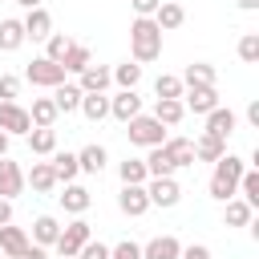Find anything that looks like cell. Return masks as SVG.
I'll return each instance as SVG.
<instances>
[{
	"label": "cell",
	"mask_w": 259,
	"mask_h": 259,
	"mask_svg": "<svg viewBox=\"0 0 259 259\" xmlns=\"http://www.w3.org/2000/svg\"><path fill=\"white\" fill-rule=\"evenodd\" d=\"M227 154V142L214 138V134H198L194 138V162H219Z\"/></svg>",
	"instance_id": "cb8c5ba5"
},
{
	"label": "cell",
	"mask_w": 259,
	"mask_h": 259,
	"mask_svg": "<svg viewBox=\"0 0 259 259\" xmlns=\"http://www.w3.org/2000/svg\"><path fill=\"white\" fill-rule=\"evenodd\" d=\"M24 186H32V194H53L57 190V174L49 162H32V170L24 174Z\"/></svg>",
	"instance_id": "9a60e30c"
},
{
	"label": "cell",
	"mask_w": 259,
	"mask_h": 259,
	"mask_svg": "<svg viewBox=\"0 0 259 259\" xmlns=\"http://www.w3.org/2000/svg\"><path fill=\"white\" fill-rule=\"evenodd\" d=\"M235 4H239L243 12H255V8H259V0H235Z\"/></svg>",
	"instance_id": "681fc988"
},
{
	"label": "cell",
	"mask_w": 259,
	"mask_h": 259,
	"mask_svg": "<svg viewBox=\"0 0 259 259\" xmlns=\"http://www.w3.org/2000/svg\"><path fill=\"white\" fill-rule=\"evenodd\" d=\"M77 259H109V247H105L101 239H89V243L77 251Z\"/></svg>",
	"instance_id": "b9f144b4"
},
{
	"label": "cell",
	"mask_w": 259,
	"mask_h": 259,
	"mask_svg": "<svg viewBox=\"0 0 259 259\" xmlns=\"http://www.w3.org/2000/svg\"><path fill=\"white\" fill-rule=\"evenodd\" d=\"M223 206H227V210H223V223H227V227H247V223L255 219V210H251L243 198H231V202H223Z\"/></svg>",
	"instance_id": "d590c367"
},
{
	"label": "cell",
	"mask_w": 259,
	"mask_h": 259,
	"mask_svg": "<svg viewBox=\"0 0 259 259\" xmlns=\"http://www.w3.org/2000/svg\"><path fill=\"white\" fill-rule=\"evenodd\" d=\"M105 162H109V154H105V146H97V142H89L85 150H77V166H81V174H101Z\"/></svg>",
	"instance_id": "d4e9b609"
},
{
	"label": "cell",
	"mask_w": 259,
	"mask_h": 259,
	"mask_svg": "<svg viewBox=\"0 0 259 259\" xmlns=\"http://www.w3.org/2000/svg\"><path fill=\"white\" fill-rule=\"evenodd\" d=\"M69 45H73V40H69V36H65V32H53V36H49V40H45V57H49V61H57V65H61V57H65V53H69Z\"/></svg>",
	"instance_id": "f35d334b"
},
{
	"label": "cell",
	"mask_w": 259,
	"mask_h": 259,
	"mask_svg": "<svg viewBox=\"0 0 259 259\" xmlns=\"http://www.w3.org/2000/svg\"><path fill=\"white\" fill-rule=\"evenodd\" d=\"M81 81H77V89L81 93H105L109 85H113V77H109V69L105 65H89L85 73H77Z\"/></svg>",
	"instance_id": "ac0fdd59"
},
{
	"label": "cell",
	"mask_w": 259,
	"mask_h": 259,
	"mask_svg": "<svg viewBox=\"0 0 259 259\" xmlns=\"http://www.w3.org/2000/svg\"><path fill=\"white\" fill-rule=\"evenodd\" d=\"M89 239H93L89 223H85V219H73V223H65V227H61V235H57V243H53V247H57V255H61V259H77V251H81Z\"/></svg>",
	"instance_id": "277c9868"
},
{
	"label": "cell",
	"mask_w": 259,
	"mask_h": 259,
	"mask_svg": "<svg viewBox=\"0 0 259 259\" xmlns=\"http://www.w3.org/2000/svg\"><path fill=\"white\" fill-rule=\"evenodd\" d=\"M20 24H24V40H49V36H53V16L45 12V4L32 8Z\"/></svg>",
	"instance_id": "7c38bea8"
},
{
	"label": "cell",
	"mask_w": 259,
	"mask_h": 259,
	"mask_svg": "<svg viewBox=\"0 0 259 259\" xmlns=\"http://www.w3.org/2000/svg\"><path fill=\"white\" fill-rule=\"evenodd\" d=\"M142 113V97H138V89H117L113 97H109V117L113 121H130V117H138Z\"/></svg>",
	"instance_id": "9c48e42d"
},
{
	"label": "cell",
	"mask_w": 259,
	"mask_h": 259,
	"mask_svg": "<svg viewBox=\"0 0 259 259\" xmlns=\"http://www.w3.org/2000/svg\"><path fill=\"white\" fill-rule=\"evenodd\" d=\"M117 174H121V186H146V182H150V170H146L142 158H125V162L117 166Z\"/></svg>",
	"instance_id": "1f68e13d"
},
{
	"label": "cell",
	"mask_w": 259,
	"mask_h": 259,
	"mask_svg": "<svg viewBox=\"0 0 259 259\" xmlns=\"http://www.w3.org/2000/svg\"><path fill=\"white\" fill-rule=\"evenodd\" d=\"M182 109L206 117L210 109H219V89L214 85H190V89H182Z\"/></svg>",
	"instance_id": "ba28073f"
},
{
	"label": "cell",
	"mask_w": 259,
	"mask_h": 259,
	"mask_svg": "<svg viewBox=\"0 0 259 259\" xmlns=\"http://www.w3.org/2000/svg\"><path fill=\"white\" fill-rule=\"evenodd\" d=\"M12 4H20V8H28V12H32V8H40V0H12Z\"/></svg>",
	"instance_id": "f907efd6"
},
{
	"label": "cell",
	"mask_w": 259,
	"mask_h": 259,
	"mask_svg": "<svg viewBox=\"0 0 259 259\" xmlns=\"http://www.w3.org/2000/svg\"><path fill=\"white\" fill-rule=\"evenodd\" d=\"M239 198H243L251 210L259 206V170H255V166L243 170V178H239Z\"/></svg>",
	"instance_id": "e575fe53"
},
{
	"label": "cell",
	"mask_w": 259,
	"mask_h": 259,
	"mask_svg": "<svg viewBox=\"0 0 259 259\" xmlns=\"http://www.w3.org/2000/svg\"><path fill=\"white\" fill-rule=\"evenodd\" d=\"M146 170H150V178H174V162L166 158V150L162 146H154V150H146Z\"/></svg>",
	"instance_id": "4dcf8cb0"
},
{
	"label": "cell",
	"mask_w": 259,
	"mask_h": 259,
	"mask_svg": "<svg viewBox=\"0 0 259 259\" xmlns=\"http://www.w3.org/2000/svg\"><path fill=\"white\" fill-rule=\"evenodd\" d=\"M57 259H61V255H57Z\"/></svg>",
	"instance_id": "db71d44e"
},
{
	"label": "cell",
	"mask_w": 259,
	"mask_h": 259,
	"mask_svg": "<svg viewBox=\"0 0 259 259\" xmlns=\"http://www.w3.org/2000/svg\"><path fill=\"white\" fill-rule=\"evenodd\" d=\"M49 158H53L49 166H53V174H57V186H65V182H73V178L81 174V166H77V154H69V150H53Z\"/></svg>",
	"instance_id": "44dd1931"
},
{
	"label": "cell",
	"mask_w": 259,
	"mask_h": 259,
	"mask_svg": "<svg viewBox=\"0 0 259 259\" xmlns=\"http://www.w3.org/2000/svg\"><path fill=\"white\" fill-rule=\"evenodd\" d=\"M117 210L130 214V219H142L150 210V198H146V186H121L117 194Z\"/></svg>",
	"instance_id": "8fae6325"
},
{
	"label": "cell",
	"mask_w": 259,
	"mask_h": 259,
	"mask_svg": "<svg viewBox=\"0 0 259 259\" xmlns=\"http://www.w3.org/2000/svg\"><path fill=\"white\" fill-rule=\"evenodd\" d=\"M20 190H24V170H20V162H12V158L4 154V158H0V198L12 202Z\"/></svg>",
	"instance_id": "30bf717a"
},
{
	"label": "cell",
	"mask_w": 259,
	"mask_h": 259,
	"mask_svg": "<svg viewBox=\"0 0 259 259\" xmlns=\"http://www.w3.org/2000/svg\"><path fill=\"white\" fill-rule=\"evenodd\" d=\"M4 223H12V202H8V198H0V227H4Z\"/></svg>",
	"instance_id": "c3c4849f"
},
{
	"label": "cell",
	"mask_w": 259,
	"mask_h": 259,
	"mask_svg": "<svg viewBox=\"0 0 259 259\" xmlns=\"http://www.w3.org/2000/svg\"><path fill=\"white\" fill-rule=\"evenodd\" d=\"M182 20H186V12H182V4H178V0H162V4H158V12H154V24H158L162 32L182 28Z\"/></svg>",
	"instance_id": "7402d4cb"
},
{
	"label": "cell",
	"mask_w": 259,
	"mask_h": 259,
	"mask_svg": "<svg viewBox=\"0 0 259 259\" xmlns=\"http://www.w3.org/2000/svg\"><path fill=\"white\" fill-rule=\"evenodd\" d=\"M243 170H247V162H243L239 154H223V158L214 162L210 182H206L210 198H214V202H231V198H239V178H243Z\"/></svg>",
	"instance_id": "6da1fadb"
},
{
	"label": "cell",
	"mask_w": 259,
	"mask_h": 259,
	"mask_svg": "<svg viewBox=\"0 0 259 259\" xmlns=\"http://www.w3.org/2000/svg\"><path fill=\"white\" fill-rule=\"evenodd\" d=\"M162 150H166V158L174 162V170L194 166V142H190V138H166V142H162Z\"/></svg>",
	"instance_id": "ffe728a7"
},
{
	"label": "cell",
	"mask_w": 259,
	"mask_h": 259,
	"mask_svg": "<svg viewBox=\"0 0 259 259\" xmlns=\"http://www.w3.org/2000/svg\"><path fill=\"white\" fill-rule=\"evenodd\" d=\"M57 198H61V206H65L69 214H77V219H81V214L89 210V202H93V194H89L81 182H65V194H57Z\"/></svg>",
	"instance_id": "2e32d148"
},
{
	"label": "cell",
	"mask_w": 259,
	"mask_h": 259,
	"mask_svg": "<svg viewBox=\"0 0 259 259\" xmlns=\"http://www.w3.org/2000/svg\"><path fill=\"white\" fill-rule=\"evenodd\" d=\"M20 259H49V247H36V243H28V247L20 251Z\"/></svg>",
	"instance_id": "bcb514c9"
},
{
	"label": "cell",
	"mask_w": 259,
	"mask_h": 259,
	"mask_svg": "<svg viewBox=\"0 0 259 259\" xmlns=\"http://www.w3.org/2000/svg\"><path fill=\"white\" fill-rule=\"evenodd\" d=\"M109 259H142V243H134V239H121L117 247H109Z\"/></svg>",
	"instance_id": "60d3db41"
},
{
	"label": "cell",
	"mask_w": 259,
	"mask_h": 259,
	"mask_svg": "<svg viewBox=\"0 0 259 259\" xmlns=\"http://www.w3.org/2000/svg\"><path fill=\"white\" fill-rule=\"evenodd\" d=\"M247 121L259 130V101H247Z\"/></svg>",
	"instance_id": "7dc6e473"
},
{
	"label": "cell",
	"mask_w": 259,
	"mask_h": 259,
	"mask_svg": "<svg viewBox=\"0 0 259 259\" xmlns=\"http://www.w3.org/2000/svg\"><path fill=\"white\" fill-rule=\"evenodd\" d=\"M0 130L8 138H28L32 121H28V109L20 101H0Z\"/></svg>",
	"instance_id": "8992f818"
},
{
	"label": "cell",
	"mask_w": 259,
	"mask_h": 259,
	"mask_svg": "<svg viewBox=\"0 0 259 259\" xmlns=\"http://www.w3.org/2000/svg\"><path fill=\"white\" fill-rule=\"evenodd\" d=\"M178 255H182V243L174 235H154L142 247V259H178Z\"/></svg>",
	"instance_id": "e0dca14e"
},
{
	"label": "cell",
	"mask_w": 259,
	"mask_h": 259,
	"mask_svg": "<svg viewBox=\"0 0 259 259\" xmlns=\"http://www.w3.org/2000/svg\"><path fill=\"white\" fill-rule=\"evenodd\" d=\"M57 117H61V113H57L53 97H32V109H28L32 130H53V121H57Z\"/></svg>",
	"instance_id": "603a6c76"
},
{
	"label": "cell",
	"mask_w": 259,
	"mask_h": 259,
	"mask_svg": "<svg viewBox=\"0 0 259 259\" xmlns=\"http://www.w3.org/2000/svg\"><path fill=\"white\" fill-rule=\"evenodd\" d=\"M130 53L138 65H150L162 57V28L154 24V16H134L130 24Z\"/></svg>",
	"instance_id": "7a4b0ae2"
},
{
	"label": "cell",
	"mask_w": 259,
	"mask_h": 259,
	"mask_svg": "<svg viewBox=\"0 0 259 259\" xmlns=\"http://www.w3.org/2000/svg\"><path fill=\"white\" fill-rule=\"evenodd\" d=\"M89 65H93V53H89V45H77V40H73L69 53L61 57V69H65V73H85Z\"/></svg>",
	"instance_id": "4316f807"
},
{
	"label": "cell",
	"mask_w": 259,
	"mask_h": 259,
	"mask_svg": "<svg viewBox=\"0 0 259 259\" xmlns=\"http://www.w3.org/2000/svg\"><path fill=\"white\" fill-rule=\"evenodd\" d=\"M178 259H210V247L206 243H190V247H182Z\"/></svg>",
	"instance_id": "ee69618b"
},
{
	"label": "cell",
	"mask_w": 259,
	"mask_h": 259,
	"mask_svg": "<svg viewBox=\"0 0 259 259\" xmlns=\"http://www.w3.org/2000/svg\"><path fill=\"white\" fill-rule=\"evenodd\" d=\"M24 247H28V231L4 223V227H0V255H4V259H20Z\"/></svg>",
	"instance_id": "4fadbf2b"
},
{
	"label": "cell",
	"mask_w": 259,
	"mask_h": 259,
	"mask_svg": "<svg viewBox=\"0 0 259 259\" xmlns=\"http://www.w3.org/2000/svg\"><path fill=\"white\" fill-rule=\"evenodd\" d=\"M235 125H239L235 109H223V105H219V109H210V113H206V130H202V134H214V138H223V142H227V138L235 134Z\"/></svg>",
	"instance_id": "5bb4252c"
},
{
	"label": "cell",
	"mask_w": 259,
	"mask_h": 259,
	"mask_svg": "<svg viewBox=\"0 0 259 259\" xmlns=\"http://www.w3.org/2000/svg\"><path fill=\"white\" fill-rule=\"evenodd\" d=\"M65 77H69V73H65L57 61H49V57H32V61H28V69H24V81H28V85H36V89H57Z\"/></svg>",
	"instance_id": "5b68a950"
},
{
	"label": "cell",
	"mask_w": 259,
	"mask_h": 259,
	"mask_svg": "<svg viewBox=\"0 0 259 259\" xmlns=\"http://www.w3.org/2000/svg\"><path fill=\"white\" fill-rule=\"evenodd\" d=\"M8 142H12V138H8V134H4V130H0V158H4V154H8Z\"/></svg>",
	"instance_id": "816d5d0a"
},
{
	"label": "cell",
	"mask_w": 259,
	"mask_h": 259,
	"mask_svg": "<svg viewBox=\"0 0 259 259\" xmlns=\"http://www.w3.org/2000/svg\"><path fill=\"white\" fill-rule=\"evenodd\" d=\"M190 85H214V65H206V61L186 65V73H182V89H190Z\"/></svg>",
	"instance_id": "d6a6232c"
},
{
	"label": "cell",
	"mask_w": 259,
	"mask_h": 259,
	"mask_svg": "<svg viewBox=\"0 0 259 259\" xmlns=\"http://www.w3.org/2000/svg\"><path fill=\"white\" fill-rule=\"evenodd\" d=\"M57 235H61V223H57L53 214H40V219H32V235H28V243H36V247H53Z\"/></svg>",
	"instance_id": "484cf974"
},
{
	"label": "cell",
	"mask_w": 259,
	"mask_h": 259,
	"mask_svg": "<svg viewBox=\"0 0 259 259\" xmlns=\"http://www.w3.org/2000/svg\"><path fill=\"white\" fill-rule=\"evenodd\" d=\"M239 61H247V65L259 61V32H243L239 36Z\"/></svg>",
	"instance_id": "ab89813d"
},
{
	"label": "cell",
	"mask_w": 259,
	"mask_h": 259,
	"mask_svg": "<svg viewBox=\"0 0 259 259\" xmlns=\"http://www.w3.org/2000/svg\"><path fill=\"white\" fill-rule=\"evenodd\" d=\"M154 117L170 130V125H178L186 117V109H182V101H154Z\"/></svg>",
	"instance_id": "74e56055"
},
{
	"label": "cell",
	"mask_w": 259,
	"mask_h": 259,
	"mask_svg": "<svg viewBox=\"0 0 259 259\" xmlns=\"http://www.w3.org/2000/svg\"><path fill=\"white\" fill-rule=\"evenodd\" d=\"M16 93H20V77L4 73V77H0V101H16Z\"/></svg>",
	"instance_id": "7bdbcfd3"
},
{
	"label": "cell",
	"mask_w": 259,
	"mask_h": 259,
	"mask_svg": "<svg viewBox=\"0 0 259 259\" xmlns=\"http://www.w3.org/2000/svg\"><path fill=\"white\" fill-rule=\"evenodd\" d=\"M125 138H130V146L154 150V146H162L170 134H166V125H162L154 113H138V117H130V121H125Z\"/></svg>",
	"instance_id": "3957f363"
},
{
	"label": "cell",
	"mask_w": 259,
	"mask_h": 259,
	"mask_svg": "<svg viewBox=\"0 0 259 259\" xmlns=\"http://www.w3.org/2000/svg\"><path fill=\"white\" fill-rule=\"evenodd\" d=\"M81 113L97 125V121H105L109 117V97L105 93H81Z\"/></svg>",
	"instance_id": "f546056e"
},
{
	"label": "cell",
	"mask_w": 259,
	"mask_h": 259,
	"mask_svg": "<svg viewBox=\"0 0 259 259\" xmlns=\"http://www.w3.org/2000/svg\"><path fill=\"white\" fill-rule=\"evenodd\" d=\"M28 150L36 158H49L57 150V130H28Z\"/></svg>",
	"instance_id": "836d02e7"
},
{
	"label": "cell",
	"mask_w": 259,
	"mask_h": 259,
	"mask_svg": "<svg viewBox=\"0 0 259 259\" xmlns=\"http://www.w3.org/2000/svg\"><path fill=\"white\" fill-rule=\"evenodd\" d=\"M109 77H113L117 89H138V81H142V65H138V61H121V65L109 69Z\"/></svg>",
	"instance_id": "f1b7e54d"
},
{
	"label": "cell",
	"mask_w": 259,
	"mask_h": 259,
	"mask_svg": "<svg viewBox=\"0 0 259 259\" xmlns=\"http://www.w3.org/2000/svg\"><path fill=\"white\" fill-rule=\"evenodd\" d=\"M146 198H150V206L170 210V206H178L182 186H178V178H150V182H146Z\"/></svg>",
	"instance_id": "52a82bcc"
},
{
	"label": "cell",
	"mask_w": 259,
	"mask_h": 259,
	"mask_svg": "<svg viewBox=\"0 0 259 259\" xmlns=\"http://www.w3.org/2000/svg\"><path fill=\"white\" fill-rule=\"evenodd\" d=\"M154 93H158V101H182V77L162 73V77L154 81Z\"/></svg>",
	"instance_id": "8d00e7d4"
},
{
	"label": "cell",
	"mask_w": 259,
	"mask_h": 259,
	"mask_svg": "<svg viewBox=\"0 0 259 259\" xmlns=\"http://www.w3.org/2000/svg\"><path fill=\"white\" fill-rule=\"evenodd\" d=\"M20 45H24V24L16 16L0 20V53H16Z\"/></svg>",
	"instance_id": "83f0119b"
},
{
	"label": "cell",
	"mask_w": 259,
	"mask_h": 259,
	"mask_svg": "<svg viewBox=\"0 0 259 259\" xmlns=\"http://www.w3.org/2000/svg\"><path fill=\"white\" fill-rule=\"evenodd\" d=\"M0 259H4V255H0Z\"/></svg>",
	"instance_id": "f5cc1de1"
},
{
	"label": "cell",
	"mask_w": 259,
	"mask_h": 259,
	"mask_svg": "<svg viewBox=\"0 0 259 259\" xmlns=\"http://www.w3.org/2000/svg\"><path fill=\"white\" fill-rule=\"evenodd\" d=\"M49 97H53L57 113H77V109H81V89H77L73 81H61L57 89H49Z\"/></svg>",
	"instance_id": "d6986e66"
},
{
	"label": "cell",
	"mask_w": 259,
	"mask_h": 259,
	"mask_svg": "<svg viewBox=\"0 0 259 259\" xmlns=\"http://www.w3.org/2000/svg\"><path fill=\"white\" fill-rule=\"evenodd\" d=\"M130 4H134V12H138V16H154L162 0H130Z\"/></svg>",
	"instance_id": "f6af8a7d"
}]
</instances>
